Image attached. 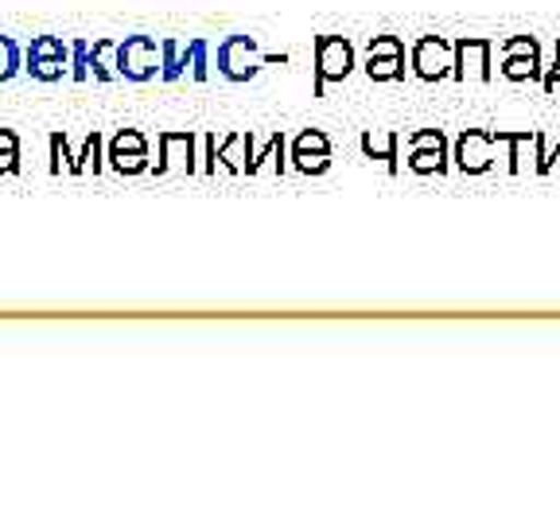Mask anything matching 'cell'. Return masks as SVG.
<instances>
[{
  "instance_id": "obj_7",
  "label": "cell",
  "mask_w": 560,
  "mask_h": 525,
  "mask_svg": "<svg viewBox=\"0 0 560 525\" xmlns=\"http://www.w3.org/2000/svg\"><path fill=\"white\" fill-rule=\"evenodd\" d=\"M405 152H409V160L405 164L412 167L417 175H440L447 172V140L440 129H420L412 132L409 140H405Z\"/></svg>"
},
{
  "instance_id": "obj_10",
  "label": "cell",
  "mask_w": 560,
  "mask_h": 525,
  "mask_svg": "<svg viewBox=\"0 0 560 525\" xmlns=\"http://www.w3.org/2000/svg\"><path fill=\"white\" fill-rule=\"evenodd\" d=\"M366 74L374 82L405 79V44L397 35H374L366 47Z\"/></svg>"
},
{
  "instance_id": "obj_25",
  "label": "cell",
  "mask_w": 560,
  "mask_h": 525,
  "mask_svg": "<svg viewBox=\"0 0 560 525\" xmlns=\"http://www.w3.org/2000/svg\"><path fill=\"white\" fill-rule=\"evenodd\" d=\"M560 86V47H557V62H552V70H549V74H545V90H549V94H552V90H557Z\"/></svg>"
},
{
  "instance_id": "obj_23",
  "label": "cell",
  "mask_w": 560,
  "mask_h": 525,
  "mask_svg": "<svg viewBox=\"0 0 560 525\" xmlns=\"http://www.w3.org/2000/svg\"><path fill=\"white\" fill-rule=\"evenodd\" d=\"M210 74V59H207V39H191V79L207 82Z\"/></svg>"
},
{
  "instance_id": "obj_14",
  "label": "cell",
  "mask_w": 560,
  "mask_h": 525,
  "mask_svg": "<svg viewBox=\"0 0 560 525\" xmlns=\"http://www.w3.org/2000/svg\"><path fill=\"white\" fill-rule=\"evenodd\" d=\"M284 156H289V137L284 132H272L265 144L249 140V172L245 175H261V172H284Z\"/></svg>"
},
{
  "instance_id": "obj_19",
  "label": "cell",
  "mask_w": 560,
  "mask_h": 525,
  "mask_svg": "<svg viewBox=\"0 0 560 525\" xmlns=\"http://www.w3.org/2000/svg\"><path fill=\"white\" fill-rule=\"evenodd\" d=\"M187 70H191V44H179V39H164V70H160V79L175 82V79H184Z\"/></svg>"
},
{
  "instance_id": "obj_26",
  "label": "cell",
  "mask_w": 560,
  "mask_h": 525,
  "mask_svg": "<svg viewBox=\"0 0 560 525\" xmlns=\"http://www.w3.org/2000/svg\"><path fill=\"white\" fill-rule=\"evenodd\" d=\"M0 149H20V137L12 129H0Z\"/></svg>"
},
{
  "instance_id": "obj_22",
  "label": "cell",
  "mask_w": 560,
  "mask_h": 525,
  "mask_svg": "<svg viewBox=\"0 0 560 525\" xmlns=\"http://www.w3.org/2000/svg\"><path fill=\"white\" fill-rule=\"evenodd\" d=\"M70 79L90 82V44H86V39L70 44Z\"/></svg>"
},
{
  "instance_id": "obj_5",
  "label": "cell",
  "mask_w": 560,
  "mask_h": 525,
  "mask_svg": "<svg viewBox=\"0 0 560 525\" xmlns=\"http://www.w3.org/2000/svg\"><path fill=\"white\" fill-rule=\"evenodd\" d=\"M105 160L114 167L117 175H140V172H152V160H149V140L140 129H121L109 137L105 144Z\"/></svg>"
},
{
  "instance_id": "obj_9",
  "label": "cell",
  "mask_w": 560,
  "mask_h": 525,
  "mask_svg": "<svg viewBox=\"0 0 560 525\" xmlns=\"http://www.w3.org/2000/svg\"><path fill=\"white\" fill-rule=\"evenodd\" d=\"M152 172H199V137L195 132H160V160L152 164Z\"/></svg>"
},
{
  "instance_id": "obj_4",
  "label": "cell",
  "mask_w": 560,
  "mask_h": 525,
  "mask_svg": "<svg viewBox=\"0 0 560 525\" xmlns=\"http://www.w3.org/2000/svg\"><path fill=\"white\" fill-rule=\"evenodd\" d=\"M269 62H277V55H265L257 47V39H249V35H230L219 47V70L230 82H249Z\"/></svg>"
},
{
  "instance_id": "obj_13",
  "label": "cell",
  "mask_w": 560,
  "mask_h": 525,
  "mask_svg": "<svg viewBox=\"0 0 560 525\" xmlns=\"http://www.w3.org/2000/svg\"><path fill=\"white\" fill-rule=\"evenodd\" d=\"M455 47V79H467V67H471L475 79H490V51H494V44L490 39H479V35H471V39H459Z\"/></svg>"
},
{
  "instance_id": "obj_11",
  "label": "cell",
  "mask_w": 560,
  "mask_h": 525,
  "mask_svg": "<svg viewBox=\"0 0 560 525\" xmlns=\"http://www.w3.org/2000/svg\"><path fill=\"white\" fill-rule=\"evenodd\" d=\"M289 160L296 172L304 175H324L331 167V140L319 129H300L289 144Z\"/></svg>"
},
{
  "instance_id": "obj_21",
  "label": "cell",
  "mask_w": 560,
  "mask_h": 525,
  "mask_svg": "<svg viewBox=\"0 0 560 525\" xmlns=\"http://www.w3.org/2000/svg\"><path fill=\"white\" fill-rule=\"evenodd\" d=\"M47 149H51V172L55 175L67 172L70 175V140H67V132H51V137H47Z\"/></svg>"
},
{
  "instance_id": "obj_3",
  "label": "cell",
  "mask_w": 560,
  "mask_h": 525,
  "mask_svg": "<svg viewBox=\"0 0 560 525\" xmlns=\"http://www.w3.org/2000/svg\"><path fill=\"white\" fill-rule=\"evenodd\" d=\"M354 70V47L347 35H319L315 39V94L324 97L331 82H342Z\"/></svg>"
},
{
  "instance_id": "obj_12",
  "label": "cell",
  "mask_w": 560,
  "mask_h": 525,
  "mask_svg": "<svg viewBox=\"0 0 560 525\" xmlns=\"http://www.w3.org/2000/svg\"><path fill=\"white\" fill-rule=\"evenodd\" d=\"M502 55V74L510 82H525V79H541V51H537V39L529 35H517V39H506L499 47Z\"/></svg>"
},
{
  "instance_id": "obj_1",
  "label": "cell",
  "mask_w": 560,
  "mask_h": 525,
  "mask_svg": "<svg viewBox=\"0 0 560 525\" xmlns=\"http://www.w3.org/2000/svg\"><path fill=\"white\" fill-rule=\"evenodd\" d=\"M117 70L129 82H149L164 70V44L152 35H125L117 44Z\"/></svg>"
},
{
  "instance_id": "obj_17",
  "label": "cell",
  "mask_w": 560,
  "mask_h": 525,
  "mask_svg": "<svg viewBox=\"0 0 560 525\" xmlns=\"http://www.w3.org/2000/svg\"><path fill=\"white\" fill-rule=\"evenodd\" d=\"M397 149H401V137L397 132H366L362 137V152L370 160H382L389 172H397Z\"/></svg>"
},
{
  "instance_id": "obj_6",
  "label": "cell",
  "mask_w": 560,
  "mask_h": 525,
  "mask_svg": "<svg viewBox=\"0 0 560 525\" xmlns=\"http://www.w3.org/2000/svg\"><path fill=\"white\" fill-rule=\"evenodd\" d=\"M499 144H502V132H487V129H464V137L455 140V164L459 172H487L494 160H499Z\"/></svg>"
},
{
  "instance_id": "obj_18",
  "label": "cell",
  "mask_w": 560,
  "mask_h": 525,
  "mask_svg": "<svg viewBox=\"0 0 560 525\" xmlns=\"http://www.w3.org/2000/svg\"><path fill=\"white\" fill-rule=\"evenodd\" d=\"M102 152H105V137L102 132H90L82 152H70V175H86V172H102Z\"/></svg>"
},
{
  "instance_id": "obj_15",
  "label": "cell",
  "mask_w": 560,
  "mask_h": 525,
  "mask_svg": "<svg viewBox=\"0 0 560 525\" xmlns=\"http://www.w3.org/2000/svg\"><path fill=\"white\" fill-rule=\"evenodd\" d=\"M90 79H97V82L121 79V70H117V39H97V44H90Z\"/></svg>"
},
{
  "instance_id": "obj_2",
  "label": "cell",
  "mask_w": 560,
  "mask_h": 525,
  "mask_svg": "<svg viewBox=\"0 0 560 525\" xmlns=\"http://www.w3.org/2000/svg\"><path fill=\"white\" fill-rule=\"evenodd\" d=\"M24 70L35 82L70 79V44H62L59 35H35L24 51Z\"/></svg>"
},
{
  "instance_id": "obj_20",
  "label": "cell",
  "mask_w": 560,
  "mask_h": 525,
  "mask_svg": "<svg viewBox=\"0 0 560 525\" xmlns=\"http://www.w3.org/2000/svg\"><path fill=\"white\" fill-rule=\"evenodd\" d=\"M20 70H24V51H20L16 39H9V35H0V86L16 79Z\"/></svg>"
},
{
  "instance_id": "obj_8",
  "label": "cell",
  "mask_w": 560,
  "mask_h": 525,
  "mask_svg": "<svg viewBox=\"0 0 560 525\" xmlns=\"http://www.w3.org/2000/svg\"><path fill=\"white\" fill-rule=\"evenodd\" d=\"M455 70V47L447 44L444 35H424L412 44V74L424 82L447 79Z\"/></svg>"
},
{
  "instance_id": "obj_24",
  "label": "cell",
  "mask_w": 560,
  "mask_h": 525,
  "mask_svg": "<svg viewBox=\"0 0 560 525\" xmlns=\"http://www.w3.org/2000/svg\"><path fill=\"white\" fill-rule=\"evenodd\" d=\"M0 175H20V149H0Z\"/></svg>"
},
{
  "instance_id": "obj_16",
  "label": "cell",
  "mask_w": 560,
  "mask_h": 525,
  "mask_svg": "<svg viewBox=\"0 0 560 525\" xmlns=\"http://www.w3.org/2000/svg\"><path fill=\"white\" fill-rule=\"evenodd\" d=\"M249 132H234V137L219 140V164L234 175H245L249 172Z\"/></svg>"
}]
</instances>
